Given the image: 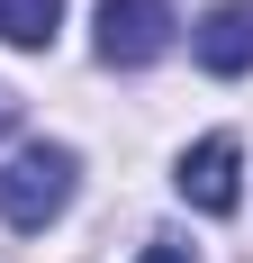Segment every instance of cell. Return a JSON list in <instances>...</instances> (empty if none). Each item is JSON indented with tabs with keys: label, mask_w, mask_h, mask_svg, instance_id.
<instances>
[{
	"label": "cell",
	"mask_w": 253,
	"mask_h": 263,
	"mask_svg": "<svg viewBox=\"0 0 253 263\" xmlns=\"http://www.w3.org/2000/svg\"><path fill=\"white\" fill-rule=\"evenodd\" d=\"M73 182H81L73 145H18L9 173H0V218H9L18 236H46L54 218L73 209Z\"/></svg>",
	"instance_id": "1"
},
{
	"label": "cell",
	"mask_w": 253,
	"mask_h": 263,
	"mask_svg": "<svg viewBox=\"0 0 253 263\" xmlns=\"http://www.w3.org/2000/svg\"><path fill=\"white\" fill-rule=\"evenodd\" d=\"M172 0H100V64L109 73H136L172 46Z\"/></svg>",
	"instance_id": "2"
},
{
	"label": "cell",
	"mask_w": 253,
	"mask_h": 263,
	"mask_svg": "<svg viewBox=\"0 0 253 263\" xmlns=\"http://www.w3.org/2000/svg\"><path fill=\"white\" fill-rule=\"evenodd\" d=\"M181 200L208 218H235V200H244V155H235V136H199L190 155H181Z\"/></svg>",
	"instance_id": "3"
},
{
	"label": "cell",
	"mask_w": 253,
	"mask_h": 263,
	"mask_svg": "<svg viewBox=\"0 0 253 263\" xmlns=\"http://www.w3.org/2000/svg\"><path fill=\"white\" fill-rule=\"evenodd\" d=\"M190 54H199L217 82L253 73V0H217V9L199 18V36H190Z\"/></svg>",
	"instance_id": "4"
},
{
	"label": "cell",
	"mask_w": 253,
	"mask_h": 263,
	"mask_svg": "<svg viewBox=\"0 0 253 263\" xmlns=\"http://www.w3.org/2000/svg\"><path fill=\"white\" fill-rule=\"evenodd\" d=\"M54 27H64V0H0V46L18 54H46Z\"/></svg>",
	"instance_id": "5"
},
{
	"label": "cell",
	"mask_w": 253,
	"mask_h": 263,
	"mask_svg": "<svg viewBox=\"0 0 253 263\" xmlns=\"http://www.w3.org/2000/svg\"><path fill=\"white\" fill-rule=\"evenodd\" d=\"M136 263H199V254H190L181 236H145V254H136Z\"/></svg>",
	"instance_id": "6"
},
{
	"label": "cell",
	"mask_w": 253,
	"mask_h": 263,
	"mask_svg": "<svg viewBox=\"0 0 253 263\" xmlns=\"http://www.w3.org/2000/svg\"><path fill=\"white\" fill-rule=\"evenodd\" d=\"M9 118H18V109H9V100H0V136H9Z\"/></svg>",
	"instance_id": "7"
}]
</instances>
